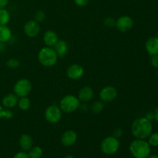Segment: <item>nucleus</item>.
Returning <instances> with one entry per match:
<instances>
[{"instance_id": "nucleus-1", "label": "nucleus", "mask_w": 158, "mask_h": 158, "mask_svg": "<svg viewBox=\"0 0 158 158\" xmlns=\"http://www.w3.org/2000/svg\"><path fill=\"white\" fill-rule=\"evenodd\" d=\"M152 132V123L146 117H139L131 124V133L136 139L146 140Z\"/></svg>"}, {"instance_id": "nucleus-2", "label": "nucleus", "mask_w": 158, "mask_h": 158, "mask_svg": "<svg viewBox=\"0 0 158 158\" xmlns=\"http://www.w3.org/2000/svg\"><path fill=\"white\" fill-rule=\"evenodd\" d=\"M151 148L147 140L135 138L130 144L129 150L134 158H148L151 155Z\"/></svg>"}, {"instance_id": "nucleus-3", "label": "nucleus", "mask_w": 158, "mask_h": 158, "mask_svg": "<svg viewBox=\"0 0 158 158\" xmlns=\"http://www.w3.org/2000/svg\"><path fill=\"white\" fill-rule=\"evenodd\" d=\"M38 61L44 67H52L58 61V56L53 48L44 46L38 52Z\"/></svg>"}, {"instance_id": "nucleus-4", "label": "nucleus", "mask_w": 158, "mask_h": 158, "mask_svg": "<svg viewBox=\"0 0 158 158\" xmlns=\"http://www.w3.org/2000/svg\"><path fill=\"white\" fill-rule=\"evenodd\" d=\"M80 105V101L78 97L74 95H66L60 100V106L62 112L65 114H71L79 109Z\"/></svg>"}, {"instance_id": "nucleus-5", "label": "nucleus", "mask_w": 158, "mask_h": 158, "mask_svg": "<svg viewBox=\"0 0 158 158\" xmlns=\"http://www.w3.org/2000/svg\"><path fill=\"white\" fill-rule=\"evenodd\" d=\"M120 143L119 139L114 136L106 137L100 143V150L106 155H114L120 149Z\"/></svg>"}, {"instance_id": "nucleus-6", "label": "nucleus", "mask_w": 158, "mask_h": 158, "mask_svg": "<svg viewBox=\"0 0 158 158\" xmlns=\"http://www.w3.org/2000/svg\"><path fill=\"white\" fill-rule=\"evenodd\" d=\"M32 89V83L29 80L23 78L19 80L15 83L13 86L14 94L19 98V97H28L30 94Z\"/></svg>"}, {"instance_id": "nucleus-7", "label": "nucleus", "mask_w": 158, "mask_h": 158, "mask_svg": "<svg viewBox=\"0 0 158 158\" xmlns=\"http://www.w3.org/2000/svg\"><path fill=\"white\" fill-rule=\"evenodd\" d=\"M63 112L60 110V106L52 104L48 106L44 113V117L46 121L52 124L58 123L61 120Z\"/></svg>"}, {"instance_id": "nucleus-8", "label": "nucleus", "mask_w": 158, "mask_h": 158, "mask_svg": "<svg viewBox=\"0 0 158 158\" xmlns=\"http://www.w3.org/2000/svg\"><path fill=\"white\" fill-rule=\"evenodd\" d=\"M134 26V20L129 15H122L116 20L115 27L119 32H127Z\"/></svg>"}, {"instance_id": "nucleus-9", "label": "nucleus", "mask_w": 158, "mask_h": 158, "mask_svg": "<svg viewBox=\"0 0 158 158\" xmlns=\"http://www.w3.org/2000/svg\"><path fill=\"white\" fill-rule=\"evenodd\" d=\"M117 89L113 86H104L100 91V99L103 103H110L115 100L117 97Z\"/></svg>"}, {"instance_id": "nucleus-10", "label": "nucleus", "mask_w": 158, "mask_h": 158, "mask_svg": "<svg viewBox=\"0 0 158 158\" xmlns=\"http://www.w3.org/2000/svg\"><path fill=\"white\" fill-rule=\"evenodd\" d=\"M40 25L38 22L34 19L29 20L25 23L23 31L26 36L29 38H35L40 32Z\"/></svg>"}, {"instance_id": "nucleus-11", "label": "nucleus", "mask_w": 158, "mask_h": 158, "mask_svg": "<svg viewBox=\"0 0 158 158\" xmlns=\"http://www.w3.org/2000/svg\"><path fill=\"white\" fill-rule=\"evenodd\" d=\"M84 75V69L81 65L72 64L66 69V76L73 80H78Z\"/></svg>"}, {"instance_id": "nucleus-12", "label": "nucleus", "mask_w": 158, "mask_h": 158, "mask_svg": "<svg viewBox=\"0 0 158 158\" xmlns=\"http://www.w3.org/2000/svg\"><path fill=\"white\" fill-rule=\"evenodd\" d=\"M77 139L78 135L77 132L73 130H68L62 134L61 143L66 148H70L77 143Z\"/></svg>"}, {"instance_id": "nucleus-13", "label": "nucleus", "mask_w": 158, "mask_h": 158, "mask_svg": "<svg viewBox=\"0 0 158 158\" xmlns=\"http://www.w3.org/2000/svg\"><path fill=\"white\" fill-rule=\"evenodd\" d=\"M94 97V91L93 88L90 86H83L80 89L78 93V97L79 100L83 103H88V102L91 101Z\"/></svg>"}, {"instance_id": "nucleus-14", "label": "nucleus", "mask_w": 158, "mask_h": 158, "mask_svg": "<svg viewBox=\"0 0 158 158\" xmlns=\"http://www.w3.org/2000/svg\"><path fill=\"white\" fill-rule=\"evenodd\" d=\"M43 40L46 46L53 48L60 39H59L58 34L55 31L49 29V30H46L44 32Z\"/></svg>"}, {"instance_id": "nucleus-15", "label": "nucleus", "mask_w": 158, "mask_h": 158, "mask_svg": "<svg viewBox=\"0 0 158 158\" xmlns=\"http://www.w3.org/2000/svg\"><path fill=\"white\" fill-rule=\"evenodd\" d=\"M145 49L150 56L158 55V37H151L145 43Z\"/></svg>"}, {"instance_id": "nucleus-16", "label": "nucleus", "mask_w": 158, "mask_h": 158, "mask_svg": "<svg viewBox=\"0 0 158 158\" xmlns=\"http://www.w3.org/2000/svg\"><path fill=\"white\" fill-rule=\"evenodd\" d=\"M18 101L19 97L15 94H9L3 97L2 100V103L4 107L7 109H12L17 106Z\"/></svg>"}, {"instance_id": "nucleus-17", "label": "nucleus", "mask_w": 158, "mask_h": 158, "mask_svg": "<svg viewBox=\"0 0 158 158\" xmlns=\"http://www.w3.org/2000/svg\"><path fill=\"white\" fill-rule=\"evenodd\" d=\"M19 143L23 151H28L33 146V139L29 134H23L20 136Z\"/></svg>"}, {"instance_id": "nucleus-18", "label": "nucleus", "mask_w": 158, "mask_h": 158, "mask_svg": "<svg viewBox=\"0 0 158 158\" xmlns=\"http://www.w3.org/2000/svg\"><path fill=\"white\" fill-rule=\"evenodd\" d=\"M58 57H64L68 52V44L65 40H59L53 47Z\"/></svg>"}, {"instance_id": "nucleus-19", "label": "nucleus", "mask_w": 158, "mask_h": 158, "mask_svg": "<svg viewBox=\"0 0 158 158\" xmlns=\"http://www.w3.org/2000/svg\"><path fill=\"white\" fill-rule=\"evenodd\" d=\"M12 30L7 25L0 26V43H6V42H9L12 38Z\"/></svg>"}, {"instance_id": "nucleus-20", "label": "nucleus", "mask_w": 158, "mask_h": 158, "mask_svg": "<svg viewBox=\"0 0 158 158\" xmlns=\"http://www.w3.org/2000/svg\"><path fill=\"white\" fill-rule=\"evenodd\" d=\"M18 107L21 110L26 111L30 108L31 106V100L28 97H19V98L18 104H17Z\"/></svg>"}, {"instance_id": "nucleus-21", "label": "nucleus", "mask_w": 158, "mask_h": 158, "mask_svg": "<svg viewBox=\"0 0 158 158\" xmlns=\"http://www.w3.org/2000/svg\"><path fill=\"white\" fill-rule=\"evenodd\" d=\"M27 154L29 158H41L43 154V151L40 146H32L27 151Z\"/></svg>"}, {"instance_id": "nucleus-22", "label": "nucleus", "mask_w": 158, "mask_h": 158, "mask_svg": "<svg viewBox=\"0 0 158 158\" xmlns=\"http://www.w3.org/2000/svg\"><path fill=\"white\" fill-rule=\"evenodd\" d=\"M11 15L6 9H0V26H6L9 23Z\"/></svg>"}, {"instance_id": "nucleus-23", "label": "nucleus", "mask_w": 158, "mask_h": 158, "mask_svg": "<svg viewBox=\"0 0 158 158\" xmlns=\"http://www.w3.org/2000/svg\"><path fill=\"white\" fill-rule=\"evenodd\" d=\"M104 108V103L101 100H98V101H95L91 105V111L95 114H99L103 110Z\"/></svg>"}, {"instance_id": "nucleus-24", "label": "nucleus", "mask_w": 158, "mask_h": 158, "mask_svg": "<svg viewBox=\"0 0 158 158\" xmlns=\"http://www.w3.org/2000/svg\"><path fill=\"white\" fill-rule=\"evenodd\" d=\"M14 116L13 112L10 110V109L0 106V119H11Z\"/></svg>"}, {"instance_id": "nucleus-25", "label": "nucleus", "mask_w": 158, "mask_h": 158, "mask_svg": "<svg viewBox=\"0 0 158 158\" xmlns=\"http://www.w3.org/2000/svg\"><path fill=\"white\" fill-rule=\"evenodd\" d=\"M148 143L151 147H158V132L153 133L148 137Z\"/></svg>"}, {"instance_id": "nucleus-26", "label": "nucleus", "mask_w": 158, "mask_h": 158, "mask_svg": "<svg viewBox=\"0 0 158 158\" xmlns=\"http://www.w3.org/2000/svg\"><path fill=\"white\" fill-rule=\"evenodd\" d=\"M6 66L10 69H16L20 66L19 60L15 58H11L6 62Z\"/></svg>"}, {"instance_id": "nucleus-27", "label": "nucleus", "mask_w": 158, "mask_h": 158, "mask_svg": "<svg viewBox=\"0 0 158 158\" xmlns=\"http://www.w3.org/2000/svg\"><path fill=\"white\" fill-rule=\"evenodd\" d=\"M46 19V13L43 12V10H39L37 11L35 13V17H34V20L38 22L39 23L43 22Z\"/></svg>"}, {"instance_id": "nucleus-28", "label": "nucleus", "mask_w": 158, "mask_h": 158, "mask_svg": "<svg viewBox=\"0 0 158 158\" xmlns=\"http://www.w3.org/2000/svg\"><path fill=\"white\" fill-rule=\"evenodd\" d=\"M103 24L105 26L108 28H113L115 27L116 25V20L112 17H106L104 20H103Z\"/></svg>"}, {"instance_id": "nucleus-29", "label": "nucleus", "mask_w": 158, "mask_h": 158, "mask_svg": "<svg viewBox=\"0 0 158 158\" xmlns=\"http://www.w3.org/2000/svg\"><path fill=\"white\" fill-rule=\"evenodd\" d=\"M151 63L153 67L158 69V55L151 56Z\"/></svg>"}, {"instance_id": "nucleus-30", "label": "nucleus", "mask_w": 158, "mask_h": 158, "mask_svg": "<svg viewBox=\"0 0 158 158\" xmlns=\"http://www.w3.org/2000/svg\"><path fill=\"white\" fill-rule=\"evenodd\" d=\"M13 158H29L26 151H19L14 155Z\"/></svg>"}, {"instance_id": "nucleus-31", "label": "nucleus", "mask_w": 158, "mask_h": 158, "mask_svg": "<svg viewBox=\"0 0 158 158\" xmlns=\"http://www.w3.org/2000/svg\"><path fill=\"white\" fill-rule=\"evenodd\" d=\"M113 136L117 137V139H120L123 136V131L120 128H116L113 133Z\"/></svg>"}, {"instance_id": "nucleus-32", "label": "nucleus", "mask_w": 158, "mask_h": 158, "mask_svg": "<svg viewBox=\"0 0 158 158\" xmlns=\"http://www.w3.org/2000/svg\"><path fill=\"white\" fill-rule=\"evenodd\" d=\"M89 1V0H74V2L79 7H83L88 4Z\"/></svg>"}, {"instance_id": "nucleus-33", "label": "nucleus", "mask_w": 158, "mask_h": 158, "mask_svg": "<svg viewBox=\"0 0 158 158\" xmlns=\"http://www.w3.org/2000/svg\"><path fill=\"white\" fill-rule=\"evenodd\" d=\"M9 0H0V9H6L8 6Z\"/></svg>"}, {"instance_id": "nucleus-34", "label": "nucleus", "mask_w": 158, "mask_h": 158, "mask_svg": "<svg viewBox=\"0 0 158 158\" xmlns=\"http://www.w3.org/2000/svg\"><path fill=\"white\" fill-rule=\"evenodd\" d=\"M82 111H84V112H86V111H88V110H89V107H88V105L86 103H82V104L80 105V107Z\"/></svg>"}, {"instance_id": "nucleus-35", "label": "nucleus", "mask_w": 158, "mask_h": 158, "mask_svg": "<svg viewBox=\"0 0 158 158\" xmlns=\"http://www.w3.org/2000/svg\"><path fill=\"white\" fill-rule=\"evenodd\" d=\"M146 117L147 119H148V120H154V113L153 112H148V114H146Z\"/></svg>"}, {"instance_id": "nucleus-36", "label": "nucleus", "mask_w": 158, "mask_h": 158, "mask_svg": "<svg viewBox=\"0 0 158 158\" xmlns=\"http://www.w3.org/2000/svg\"><path fill=\"white\" fill-rule=\"evenodd\" d=\"M154 120L158 123V106L156 108L155 110H154Z\"/></svg>"}, {"instance_id": "nucleus-37", "label": "nucleus", "mask_w": 158, "mask_h": 158, "mask_svg": "<svg viewBox=\"0 0 158 158\" xmlns=\"http://www.w3.org/2000/svg\"><path fill=\"white\" fill-rule=\"evenodd\" d=\"M5 49V46L3 43H0V52L1 51H3Z\"/></svg>"}, {"instance_id": "nucleus-38", "label": "nucleus", "mask_w": 158, "mask_h": 158, "mask_svg": "<svg viewBox=\"0 0 158 158\" xmlns=\"http://www.w3.org/2000/svg\"><path fill=\"white\" fill-rule=\"evenodd\" d=\"M148 158H158V155H150Z\"/></svg>"}, {"instance_id": "nucleus-39", "label": "nucleus", "mask_w": 158, "mask_h": 158, "mask_svg": "<svg viewBox=\"0 0 158 158\" xmlns=\"http://www.w3.org/2000/svg\"><path fill=\"white\" fill-rule=\"evenodd\" d=\"M63 158H74V157H73V156H72V155H67V156H66V157H64Z\"/></svg>"}, {"instance_id": "nucleus-40", "label": "nucleus", "mask_w": 158, "mask_h": 158, "mask_svg": "<svg viewBox=\"0 0 158 158\" xmlns=\"http://www.w3.org/2000/svg\"><path fill=\"white\" fill-rule=\"evenodd\" d=\"M81 158H86V157H81Z\"/></svg>"}, {"instance_id": "nucleus-41", "label": "nucleus", "mask_w": 158, "mask_h": 158, "mask_svg": "<svg viewBox=\"0 0 158 158\" xmlns=\"http://www.w3.org/2000/svg\"><path fill=\"white\" fill-rule=\"evenodd\" d=\"M0 158H1V157H0Z\"/></svg>"}]
</instances>
